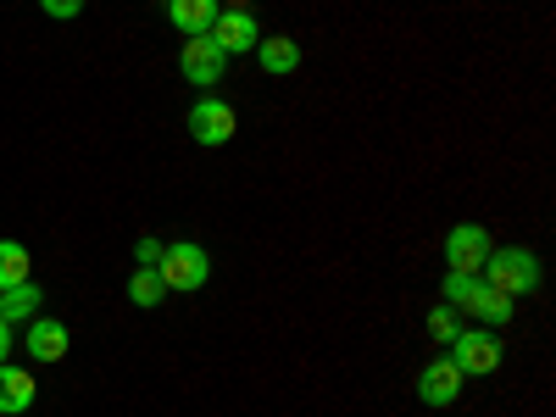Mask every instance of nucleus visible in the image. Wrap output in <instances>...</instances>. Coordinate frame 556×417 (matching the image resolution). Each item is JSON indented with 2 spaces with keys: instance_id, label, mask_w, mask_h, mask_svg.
Wrapping results in <instances>:
<instances>
[{
  "instance_id": "obj_1",
  "label": "nucleus",
  "mask_w": 556,
  "mask_h": 417,
  "mask_svg": "<svg viewBox=\"0 0 556 417\" xmlns=\"http://www.w3.org/2000/svg\"><path fill=\"white\" fill-rule=\"evenodd\" d=\"M445 306L479 317L484 329H506V323H513V312H518V301L501 295V290H490L479 273H445Z\"/></svg>"
},
{
  "instance_id": "obj_2",
  "label": "nucleus",
  "mask_w": 556,
  "mask_h": 417,
  "mask_svg": "<svg viewBox=\"0 0 556 417\" xmlns=\"http://www.w3.org/2000/svg\"><path fill=\"white\" fill-rule=\"evenodd\" d=\"M479 278H484L490 290L523 301V295H534V290H540V256H534V251H523V245H501V251H490V256H484Z\"/></svg>"
},
{
  "instance_id": "obj_3",
  "label": "nucleus",
  "mask_w": 556,
  "mask_h": 417,
  "mask_svg": "<svg viewBox=\"0 0 556 417\" xmlns=\"http://www.w3.org/2000/svg\"><path fill=\"white\" fill-rule=\"evenodd\" d=\"M156 278H162L167 290H178V295H195V290H206V278H212V256L195 240H178V245L162 251Z\"/></svg>"
},
{
  "instance_id": "obj_4",
  "label": "nucleus",
  "mask_w": 556,
  "mask_h": 417,
  "mask_svg": "<svg viewBox=\"0 0 556 417\" xmlns=\"http://www.w3.org/2000/svg\"><path fill=\"white\" fill-rule=\"evenodd\" d=\"M445 356L462 367V379H484L501 367V340H495V329H462Z\"/></svg>"
},
{
  "instance_id": "obj_5",
  "label": "nucleus",
  "mask_w": 556,
  "mask_h": 417,
  "mask_svg": "<svg viewBox=\"0 0 556 417\" xmlns=\"http://www.w3.org/2000/svg\"><path fill=\"white\" fill-rule=\"evenodd\" d=\"M178 73L190 78L195 89H212L223 73H228V56H223V45L212 34H190L184 39V51H178Z\"/></svg>"
},
{
  "instance_id": "obj_6",
  "label": "nucleus",
  "mask_w": 556,
  "mask_h": 417,
  "mask_svg": "<svg viewBox=\"0 0 556 417\" xmlns=\"http://www.w3.org/2000/svg\"><path fill=\"white\" fill-rule=\"evenodd\" d=\"M235 128H240L235 106L217 101V96H201V101L190 106V139H195V146H228V139H235Z\"/></svg>"
},
{
  "instance_id": "obj_7",
  "label": "nucleus",
  "mask_w": 556,
  "mask_h": 417,
  "mask_svg": "<svg viewBox=\"0 0 556 417\" xmlns=\"http://www.w3.org/2000/svg\"><path fill=\"white\" fill-rule=\"evenodd\" d=\"M490 251L495 245H490V235H484L479 223H456L451 235H445V267L451 273H479Z\"/></svg>"
},
{
  "instance_id": "obj_8",
  "label": "nucleus",
  "mask_w": 556,
  "mask_h": 417,
  "mask_svg": "<svg viewBox=\"0 0 556 417\" xmlns=\"http://www.w3.org/2000/svg\"><path fill=\"white\" fill-rule=\"evenodd\" d=\"M212 39L223 45V56H245V51H256V39H262L256 12H251V7H228V12H217Z\"/></svg>"
},
{
  "instance_id": "obj_9",
  "label": "nucleus",
  "mask_w": 556,
  "mask_h": 417,
  "mask_svg": "<svg viewBox=\"0 0 556 417\" xmlns=\"http://www.w3.org/2000/svg\"><path fill=\"white\" fill-rule=\"evenodd\" d=\"M462 395V367L451 356H434L424 374H417V401L424 406H451Z\"/></svg>"
},
{
  "instance_id": "obj_10",
  "label": "nucleus",
  "mask_w": 556,
  "mask_h": 417,
  "mask_svg": "<svg viewBox=\"0 0 556 417\" xmlns=\"http://www.w3.org/2000/svg\"><path fill=\"white\" fill-rule=\"evenodd\" d=\"M23 351H28L34 362H62V356H67V329H62L56 317H28Z\"/></svg>"
},
{
  "instance_id": "obj_11",
  "label": "nucleus",
  "mask_w": 556,
  "mask_h": 417,
  "mask_svg": "<svg viewBox=\"0 0 556 417\" xmlns=\"http://www.w3.org/2000/svg\"><path fill=\"white\" fill-rule=\"evenodd\" d=\"M256 67L273 73V78L295 73V67H301V45L285 39V34H262V39H256Z\"/></svg>"
},
{
  "instance_id": "obj_12",
  "label": "nucleus",
  "mask_w": 556,
  "mask_h": 417,
  "mask_svg": "<svg viewBox=\"0 0 556 417\" xmlns=\"http://www.w3.org/2000/svg\"><path fill=\"white\" fill-rule=\"evenodd\" d=\"M217 0H167V23L190 39V34H212V23H217Z\"/></svg>"
},
{
  "instance_id": "obj_13",
  "label": "nucleus",
  "mask_w": 556,
  "mask_h": 417,
  "mask_svg": "<svg viewBox=\"0 0 556 417\" xmlns=\"http://www.w3.org/2000/svg\"><path fill=\"white\" fill-rule=\"evenodd\" d=\"M34 406V374H23V367L0 362V412L7 417H23Z\"/></svg>"
},
{
  "instance_id": "obj_14",
  "label": "nucleus",
  "mask_w": 556,
  "mask_h": 417,
  "mask_svg": "<svg viewBox=\"0 0 556 417\" xmlns=\"http://www.w3.org/2000/svg\"><path fill=\"white\" fill-rule=\"evenodd\" d=\"M39 285H34V278H23V285H12V290H0V317H7V323H28L34 312H39Z\"/></svg>"
},
{
  "instance_id": "obj_15",
  "label": "nucleus",
  "mask_w": 556,
  "mask_h": 417,
  "mask_svg": "<svg viewBox=\"0 0 556 417\" xmlns=\"http://www.w3.org/2000/svg\"><path fill=\"white\" fill-rule=\"evenodd\" d=\"M23 278H34V256L17 240H0V290L23 285Z\"/></svg>"
},
{
  "instance_id": "obj_16",
  "label": "nucleus",
  "mask_w": 556,
  "mask_h": 417,
  "mask_svg": "<svg viewBox=\"0 0 556 417\" xmlns=\"http://www.w3.org/2000/svg\"><path fill=\"white\" fill-rule=\"evenodd\" d=\"M128 301H134V306H162V301H167V285L156 278V267H139V273L128 278Z\"/></svg>"
},
{
  "instance_id": "obj_17",
  "label": "nucleus",
  "mask_w": 556,
  "mask_h": 417,
  "mask_svg": "<svg viewBox=\"0 0 556 417\" xmlns=\"http://www.w3.org/2000/svg\"><path fill=\"white\" fill-rule=\"evenodd\" d=\"M429 334H434V345H451V340L462 334L456 306H434V312H429Z\"/></svg>"
},
{
  "instance_id": "obj_18",
  "label": "nucleus",
  "mask_w": 556,
  "mask_h": 417,
  "mask_svg": "<svg viewBox=\"0 0 556 417\" xmlns=\"http://www.w3.org/2000/svg\"><path fill=\"white\" fill-rule=\"evenodd\" d=\"M39 7L51 12V17H78V12H84V0H39Z\"/></svg>"
},
{
  "instance_id": "obj_19",
  "label": "nucleus",
  "mask_w": 556,
  "mask_h": 417,
  "mask_svg": "<svg viewBox=\"0 0 556 417\" xmlns=\"http://www.w3.org/2000/svg\"><path fill=\"white\" fill-rule=\"evenodd\" d=\"M162 251H167V245H156V240H139V251H134V256H139V267H156V262H162Z\"/></svg>"
},
{
  "instance_id": "obj_20",
  "label": "nucleus",
  "mask_w": 556,
  "mask_h": 417,
  "mask_svg": "<svg viewBox=\"0 0 556 417\" xmlns=\"http://www.w3.org/2000/svg\"><path fill=\"white\" fill-rule=\"evenodd\" d=\"M7 356H12V323L0 317V362H7Z\"/></svg>"
}]
</instances>
